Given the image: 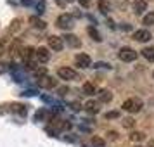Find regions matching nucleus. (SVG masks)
<instances>
[{"mask_svg":"<svg viewBox=\"0 0 154 147\" xmlns=\"http://www.w3.org/2000/svg\"><path fill=\"white\" fill-rule=\"evenodd\" d=\"M99 9H100V11H102V12H109V2H106V0H100V2H99Z\"/></svg>","mask_w":154,"mask_h":147,"instance_id":"obj_19","label":"nucleus"},{"mask_svg":"<svg viewBox=\"0 0 154 147\" xmlns=\"http://www.w3.org/2000/svg\"><path fill=\"white\" fill-rule=\"evenodd\" d=\"M29 23H33V26H35V28H40V29L45 28V23H43L42 19H40V17H36V16L29 17Z\"/></svg>","mask_w":154,"mask_h":147,"instance_id":"obj_15","label":"nucleus"},{"mask_svg":"<svg viewBox=\"0 0 154 147\" xmlns=\"http://www.w3.org/2000/svg\"><path fill=\"white\" fill-rule=\"evenodd\" d=\"M107 135H109L111 139H116V135H118V133H116V132H109V133H107Z\"/></svg>","mask_w":154,"mask_h":147,"instance_id":"obj_27","label":"nucleus"},{"mask_svg":"<svg viewBox=\"0 0 154 147\" xmlns=\"http://www.w3.org/2000/svg\"><path fill=\"white\" fill-rule=\"evenodd\" d=\"M63 38L68 42V45H71V47H80V40H78V36H75V35H66V36H63Z\"/></svg>","mask_w":154,"mask_h":147,"instance_id":"obj_11","label":"nucleus"},{"mask_svg":"<svg viewBox=\"0 0 154 147\" xmlns=\"http://www.w3.org/2000/svg\"><path fill=\"white\" fill-rule=\"evenodd\" d=\"M49 47L52 50L59 52V50H63V47H64V40L61 38V36L52 35V36H49Z\"/></svg>","mask_w":154,"mask_h":147,"instance_id":"obj_5","label":"nucleus"},{"mask_svg":"<svg viewBox=\"0 0 154 147\" xmlns=\"http://www.w3.org/2000/svg\"><path fill=\"white\" fill-rule=\"evenodd\" d=\"M35 59L38 61V63H47L50 59V52L49 49H45V47H38L35 52Z\"/></svg>","mask_w":154,"mask_h":147,"instance_id":"obj_6","label":"nucleus"},{"mask_svg":"<svg viewBox=\"0 0 154 147\" xmlns=\"http://www.w3.org/2000/svg\"><path fill=\"white\" fill-rule=\"evenodd\" d=\"M56 24L59 26V28H63V29H69L71 26H73V16H69V14H61L59 17H57Z\"/></svg>","mask_w":154,"mask_h":147,"instance_id":"obj_3","label":"nucleus"},{"mask_svg":"<svg viewBox=\"0 0 154 147\" xmlns=\"http://www.w3.org/2000/svg\"><path fill=\"white\" fill-rule=\"evenodd\" d=\"M94 144H95V145H99V147H102V145H104V142H102L100 139H97V137L94 139Z\"/></svg>","mask_w":154,"mask_h":147,"instance_id":"obj_24","label":"nucleus"},{"mask_svg":"<svg viewBox=\"0 0 154 147\" xmlns=\"http://www.w3.org/2000/svg\"><path fill=\"white\" fill-rule=\"evenodd\" d=\"M106 118H118V112H116V111L107 112V114H106Z\"/></svg>","mask_w":154,"mask_h":147,"instance_id":"obj_25","label":"nucleus"},{"mask_svg":"<svg viewBox=\"0 0 154 147\" xmlns=\"http://www.w3.org/2000/svg\"><path fill=\"white\" fill-rule=\"evenodd\" d=\"M82 90H83L85 95H94V93H95V87H94L92 83H85Z\"/></svg>","mask_w":154,"mask_h":147,"instance_id":"obj_16","label":"nucleus"},{"mask_svg":"<svg viewBox=\"0 0 154 147\" xmlns=\"http://www.w3.org/2000/svg\"><path fill=\"white\" fill-rule=\"evenodd\" d=\"M36 9H38V12H43V9H45V2H38V4H36Z\"/></svg>","mask_w":154,"mask_h":147,"instance_id":"obj_23","label":"nucleus"},{"mask_svg":"<svg viewBox=\"0 0 154 147\" xmlns=\"http://www.w3.org/2000/svg\"><path fill=\"white\" fill-rule=\"evenodd\" d=\"M142 56L146 57L147 61L154 63V47H146V49L142 50Z\"/></svg>","mask_w":154,"mask_h":147,"instance_id":"obj_12","label":"nucleus"},{"mask_svg":"<svg viewBox=\"0 0 154 147\" xmlns=\"http://www.w3.org/2000/svg\"><path fill=\"white\" fill-rule=\"evenodd\" d=\"M57 75H59V78H63V80H76L78 78V73L75 69H71V68H59L57 69Z\"/></svg>","mask_w":154,"mask_h":147,"instance_id":"obj_4","label":"nucleus"},{"mask_svg":"<svg viewBox=\"0 0 154 147\" xmlns=\"http://www.w3.org/2000/svg\"><path fill=\"white\" fill-rule=\"evenodd\" d=\"M45 75H47V69H45V68H36L35 69V76L42 78V76H45Z\"/></svg>","mask_w":154,"mask_h":147,"instance_id":"obj_20","label":"nucleus"},{"mask_svg":"<svg viewBox=\"0 0 154 147\" xmlns=\"http://www.w3.org/2000/svg\"><path fill=\"white\" fill-rule=\"evenodd\" d=\"M146 9H147V2L146 0H135V2H133V11H135L137 14L144 12Z\"/></svg>","mask_w":154,"mask_h":147,"instance_id":"obj_10","label":"nucleus"},{"mask_svg":"<svg viewBox=\"0 0 154 147\" xmlns=\"http://www.w3.org/2000/svg\"><path fill=\"white\" fill-rule=\"evenodd\" d=\"M144 24H147V26L154 24V12H149V14H146V17H144Z\"/></svg>","mask_w":154,"mask_h":147,"instance_id":"obj_18","label":"nucleus"},{"mask_svg":"<svg viewBox=\"0 0 154 147\" xmlns=\"http://www.w3.org/2000/svg\"><path fill=\"white\" fill-rule=\"evenodd\" d=\"M152 76H154V73H152Z\"/></svg>","mask_w":154,"mask_h":147,"instance_id":"obj_33","label":"nucleus"},{"mask_svg":"<svg viewBox=\"0 0 154 147\" xmlns=\"http://www.w3.org/2000/svg\"><path fill=\"white\" fill-rule=\"evenodd\" d=\"M88 35L92 36V38H94V40H95V42H100V40H102V38H100V35H99V31L95 28H88Z\"/></svg>","mask_w":154,"mask_h":147,"instance_id":"obj_17","label":"nucleus"},{"mask_svg":"<svg viewBox=\"0 0 154 147\" xmlns=\"http://www.w3.org/2000/svg\"><path fill=\"white\" fill-rule=\"evenodd\" d=\"M4 71H5V64H2V63H0V75H2Z\"/></svg>","mask_w":154,"mask_h":147,"instance_id":"obj_29","label":"nucleus"},{"mask_svg":"<svg viewBox=\"0 0 154 147\" xmlns=\"http://www.w3.org/2000/svg\"><path fill=\"white\" fill-rule=\"evenodd\" d=\"M2 54H4V45L0 43V56H2Z\"/></svg>","mask_w":154,"mask_h":147,"instance_id":"obj_30","label":"nucleus"},{"mask_svg":"<svg viewBox=\"0 0 154 147\" xmlns=\"http://www.w3.org/2000/svg\"><path fill=\"white\" fill-rule=\"evenodd\" d=\"M142 100L140 99H128V100H125L123 102V109L128 112H139L140 109H142Z\"/></svg>","mask_w":154,"mask_h":147,"instance_id":"obj_1","label":"nucleus"},{"mask_svg":"<svg viewBox=\"0 0 154 147\" xmlns=\"http://www.w3.org/2000/svg\"><path fill=\"white\" fill-rule=\"evenodd\" d=\"M99 99H100V102H109L112 99V93L109 90H100L99 92Z\"/></svg>","mask_w":154,"mask_h":147,"instance_id":"obj_13","label":"nucleus"},{"mask_svg":"<svg viewBox=\"0 0 154 147\" xmlns=\"http://www.w3.org/2000/svg\"><path fill=\"white\" fill-rule=\"evenodd\" d=\"M38 87H42V88H52V87H56V80L45 75V76L38 78Z\"/></svg>","mask_w":154,"mask_h":147,"instance_id":"obj_7","label":"nucleus"},{"mask_svg":"<svg viewBox=\"0 0 154 147\" xmlns=\"http://www.w3.org/2000/svg\"><path fill=\"white\" fill-rule=\"evenodd\" d=\"M119 59L121 61H125V63H130V61H135L137 59V52L133 49H130V47H123V49L119 50Z\"/></svg>","mask_w":154,"mask_h":147,"instance_id":"obj_2","label":"nucleus"},{"mask_svg":"<svg viewBox=\"0 0 154 147\" xmlns=\"http://www.w3.org/2000/svg\"><path fill=\"white\" fill-rule=\"evenodd\" d=\"M130 139H132L133 142H137V140L140 142V140L144 139V133H137V132H135V133H132V135H130Z\"/></svg>","mask_w":154,"mask_h":147,"instance_id":"obj_21","label":"nucleus"},{"mask_svg":"<svg viewBox=\"0 0 154 147\" xmlns=\"http://www.w3.org/2000/svg\"><path fill=\"white\" fill-rule=\"evenodd\" d=\"M133 38H135L137 42H147V40L151 38V33H149L147 29H137V31L133 33Z\"/></svg>","mask_w":154,"mask_h":147,"instance_id":"obj_9","label":"nucleus"},{"mask_svg":"<svg viewBox=\"0 0 154 147\" xmlns=\"http://www.w3.org/2000/svg\"><path fill=\"white\" fill-rule=\"evenodd\" d=\"M80 4H82V5H85V7H87V5H90V0H80Z\"/></svg>","mask_w":154,"mask_h":147,"instance_id":"obj_26","label":"nucleus"},{"mask_svg":"<svg viewBox=\"0 0 154 147\" xmlns=\"http://www.w3.org/2000/svg\"><path fill=\"white\" fill-rule=\"evenodd\" d=\"M123 125H125L126 128H132V126L135 125V121H133L132 118H125V119H123Z\"/></svg>","mask_w":154,"mask_h":147,"instance_id":"obj_22","label":"nucleus"},{"mask_svg":"<svg viewBox=\"0 0 154 147\" xmlns=\"http://www.w3.org/2000/svg\"><path fill=\"white\" fill-rule=\"evenodd\" d=\"M73 109H75V111H78V109H80V104H78V102H73Z\"/></svg>","mask_w":154,"mask_h":147,"instance_id":"obj_28","label":"nucleus"},{"mask_svg":"<svg viewBox=\"0 0 154 147\" xmlns=\"http://www.w3.org/2000/svg\"><path fill=\"white\" fill-rule=\"evenodd\" d=\"M85 109H87L88 112H92V114H95V112H99V106H97V102L88 100V102L85 104Z\"/></svg>","mask_w":154,"mask_h":147,"instance_id":"obj_14","label":"nucleus"},{"mask_svg":"<svg viewBox=\"0 0 154 147\" xmlns=\"http://www.w3.org/2000/svg\"><path fill=\"white\" fill-rule=\"evenodd\" d=\"M75 63H76V66H80V68H88L92 61L87 54H78V56L75 57Z\"/></svg>","mask_w":154,"mask_h":147,"instance_id":"obj_8","label":"nucleus"},{"mask_svg":"<svg viewBox=\"0 0 154 147\" xmlns=\"http://www.w3.org/2000/svg\"><path fill=\"white\" fill-rule=\"evenodd\" d=\"M149 147H154V140H151V144H149Z\"/></svg>","mask_w":154,"mask_h":147,"instance_id":"obj_31","label":"nucleus"},{"mask_svg":"<svg viewBox=\"0 0 154 147\" xmlns=\"http://www.w3.org/2000/svg\"><path fill=\"white\" fill-rule=\"evenodd\" d=\"M137 147H142V145H137Z\"/></svg>","mask_w":154,"mask_h":147,"instance_id":"obj_32","label":"nucleus"}]
</instances>
